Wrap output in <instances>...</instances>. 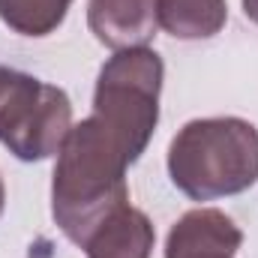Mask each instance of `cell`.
I'll return each instance as SVG.
<instances>
[{
	"label": "cell",
	"instance_id": "obj_9",
	"mask_svg": "<svg viewBox=\"0 0 258 258\" xmlns=\"http://www.w3.org/2000/svg\"><path fill=\"white\" fill-rule=\"evenodd\" d=\"M72 0H0V21L21 36H48L63 24Z\"/></svg>",
	"mask_w": 258,
	"mask_h": 258
},
{
	"label": "cell",
	"instance_id": "obj_5",
	"mask_svg": "<svg viewBox=\"0 0 258 258\" xmlns=\"http://www.w3.org/2000/svg\"><path fill=\"white\" fill-rule=\"evenodd\" d=\"M243 243V231L216 207H198L183 213L165 240V258H234Z\"/></svg>",
	"mask_w": 258,
	"mask_h": 258
},
{
	"label": "cell",
	"instance_id": "obj_8",
	"mask_svg": "<svg viewBox=\"0 0 258 258\" xmlns=\"http://www.w3.org/2000/svg\"><path fill=\"white\" fill-rule=\"evenodd\" d=\"M228 21L225 0H156V24L174 39H210Z\"/></svg>",
	"mask_w": 258,
	"mask_h": 258
},
{
	"label": "cell",
	"instance_id": "obj_10",
	"mask_svg": "<svg viewBox=\"0 0 258 258\" xmlns=\"http://www.w3.org/2000/svg\"><path fill=\"white\" fill-rule=\"evenodd\" d=\"M243 12H246L249 21H255L258 24V0H243Z\"/></svg>",
	"mask_w": 258,
	"mask_h": 258
},
{
	"label": "cell",
	"instance_id": "obj_1",
	"mask_svg": "<svg viewBox=\"0 0 258 258\" xmlns=\"http://www.w3.org/2000/svg\"><path fill=\"white\" fill-rule=\"evenodd\" d=\"M129 165L117 138L93 114L69 129L54 165L51 216L75 246H84L108 213L129 204Z\"/></svg>",
	"mask_w": 258,
	"mask_h": 258
},
{
	"label": "cell",
	"instance_id": "obj_7",
	"mask_svg": "<svg viewBox=\"0 0 258 258\" xmlns=\"http://www.w3.org/2000/svg\"><path fill=\"white\" fill-rule=\"evenodd\" d=\"M153 243L156 231L147 213L123 204L93 228L81 249L87 252V258H150Z\"/></svg>",
	"mask_w": 258,
	"mask_h": 258
},
{
	"label": "cell",
	"instance_id": "obj_3",
	"mask_svg": "<svg viewBox=\"0 0 258 258\" xmlns=\"http://www.w3.org/2000/svg\"><path fill=\"white\" fill-rule=\"evenodd\" d=\"M165 66L153 48H126L99 69L93 90V117L108 129L135 162L159 123V90Z\"/></svg>",
	"mask_w": 258,
	"mask_h": 258
},
{
	"label": "cell",
	"instance_id": "obj_6",
	"mask_svg": "<svg viewBox=\"0 0 258 258\" xmlns=\"http://www.w3.org/2000/svg\"><path fill=\"white\" fill-rule=\"evenodd\" d=\"M90 33L114 48H144L156 33V0H87Z\"/></svg>",
	"mask_w": 258,
	"mask_h": 258
},
{
	"label": "cell",
	"instance_id": "obj_4",
	"mask_svg": "<svg viewBox=\"0 0 258 258\" xmlns=\"http://www.w3.org/2000/svg\"><path fill=\"white\" fill-rule=\"evenodd\" d=\"M72 129L66 90L21 69L0 66V144L21 162L57 156Z\"/></svg>",
	"mask_w": 258,
	"mask_h": 258
},
{
	"label": "cell",
	"instance_id": "obj_11",
	"mask_svg": "<svg viewBox=\"0 0 258 258\" xmlns=\"http://www.w3.org/2000/svg\"><path fill=\"white\" fill-rule=\"evenodd\" d=\"M3 207H6V186H3V177H0V213H3Z\"/></svg>",
	"mask_w": 258,
	"mask_h": 258
},
{
	"label": "cell",
	"instance_id": "obj_2",
	"mask_svg": "<svg viewBox=\"0 0 258 258\" xmlns=\"http://www.w3.org/2000/svg\"><path fill=\"white\" fill-rule=\"evenodd\" d=\"M168 174L192 201L249 189L258 180V129L243 117L189 120L168 144Z\"/></svg>",
	"mask_w": 258,
	"mask_h": 258
}]
</instances>
